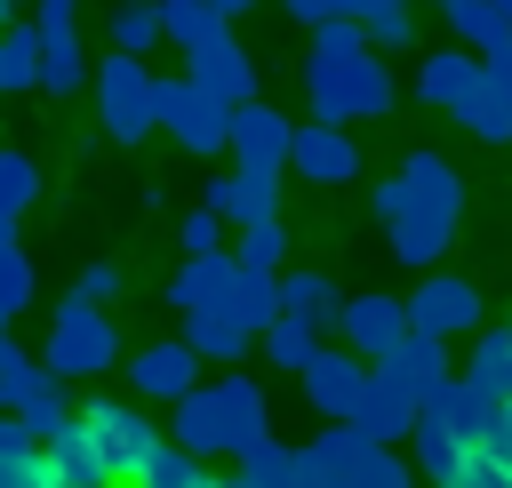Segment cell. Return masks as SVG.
<instances>
[{
	"label": "cell",
	"mask_w": 512,
	"mask_h": 488,
	"mask_svg": "<svg viewBox=\"0 0 512 488\" xmlns=\"http://www.w3.org/2000/svg\"><path fill=\"white\" fill-rule=\"evenodd\" d=\"M368 216L384 224V240H392V256H400L408 272H432V264L448 256L456 224H464V176H456L440 152H408L392 176H376Z\"/></svg>",
	"instance_id": "obj_1"
},
{
	"label": "cell",
	"mask_w": 512,
	"mask_h": 488,
	"mask_svg": "<svg viewBox=\"0 0 512 488\" xmlns=\"http://www.w3.org/2000/svg\"><path fill=\"white\" fill-rule=\"evenodd\" d=\"M168 440H184L192 456H248L256 440H272V400L256 376H216L192 384L168 416Z\"/></svg>",
	"instance_id": "obj_2"
},
{
	"label": "cell",
	"mask_w": 512,
	"mask_h": 488,
	"mask_svg": "<svg viewBox=\"0 0 512 488\" xmlns=\"http://www.w3.org/2000/svg\"><path fill=\"white\" fill-rule=\"evenodd\" d=\"M392 64L376 56V48H360V56H320V48H304V104H312V120H336V128H352V120H384L392 112Z\"/></svg>",
	"instance_id": "obj_3"
},
{
	"label": "cell",
	"mask_w": 512,
	"mask_h": 488,
	"mask_svg": "<svg viewBox=\"0 0 512 488\" xmlns=\"http://www.w3.org/2000/svg\"><path fill=\"white\" fill-rule=\"evenodd\" d=\"M88 88H96V112H104V136H112V144H144V136L160 128V72H152L144 56L112 48Z\"/></svg>",
	"instance_id": "obj_4"
},
{
	"label": "cell",
	"mask_w": 512,
	"mask_h": 488,
	"mask_svg": "<svg viewBox=\"0 0 512 488\" xmlns=\"http://www.w3.org/2000/svg\"><path fill=\"white\" fill-rule=\"evenodd\" d=\"M48 368L64 376V384H88V376H104L112 360H120V328H112V312L104 304H80V296H64L56 304V320H48Z\"/></svg>",
	"instance_id": "obj_5"
},
{
	"label": "cell",
	"mask_w": 512,
	"mask_h": 488,
	"mask_svg": "<svg viewBox=\"0 0 512 488\" xmlns=\"http://www.w3.org/2000/svg\"><path fill=\"white\" fill-rule=\"evenodd\" d=\"M160 136H176L192 160H216V152H232V104L208 96L192 72L184 80H160Z\"/></svg>",
	"instance_id": "obj_6"
},
{
	"label": "cell",
	"mask_w": 512,
	"mask_h": 488,
	"mask_svg": "<svg viewBox=\"0 0 512 488\" xmlns=\"http://www.w3.org/2000/svg\"><path fill=\"white\" fill-rule=\"evenodd\" d=\"M368 376H376V360H368V352H352V344H320V360H312L296 384H304L312 416H328V424H352V408H360Z\"/></svg>",
	"instance_id": "obj_7"
},
{
	"label": "cell",
	"mask_w": 512,
	"mask_h": 488,
	"mask_svg": "<svg viewBox=\"0 0 512 488\" xmlns=\"http://www.w3.org/2000/svg\"><path fill=\"white\" fill-rule=\"evenodd\" d=\"M240 280H248V264L232 256V248H208V256H184V272L168 280V312H240Z\"/></svg>",
	"instance_id": "obj_8"
},
{
	"label": "cell",
	"mask_w": 512,
	"mask_h": 488,
	"mask_svg": "<svg viewBox=\"0 0 512 488\" xmlns=\"http://www.w3.org/2000/svg\"><path fill=\"white\" fill-rule=\"evenodd\" d=\"M408 312H416V328H432V336H480V328H488V312H480V288H472L464 272H440V264L416 280Z\"/></svg>",
	"instance_id": "obj_9"
},
{
	"label": "cell",
	"mask_w": 512,
	"mask_h": 488,
	"mask_svg": "<svg viewBox=\"0 0 512 488\" xmlns=\"http://www.w3.org/2000/svg\"><path fill=\"white\" fill-rule=\"evenodd\" d=\"M80 416L96 424V440H104V456H112V472H120L128 488H136V480H144V464L168 448V440H160V424H144L128 400H88Z\"/></svg>",
	"instance_id": "obj_10"
},
{
	"label": "cell",
	"mask_w": 512,
	"mask_h": 488,
	"mask_svg": "<svg viewBox=\"0 0 512 488\" xmlns=\"http://www.w3.org/2000/svg\"><path fill=\"white\" fill-rule=\"evenodd\" d=\"M480 88H488V56H480V48H432L424 72H416V96H424L432 112H448V120H464V112L480 104Z\"/></svg>",
	"instance_id": "obj_11"
},
{
	"label": "cell",
	"mask_w": 512,
	"mask_h": 488,
	"mask_svg": "<svg viewBox=\"0 0 512 488\" xmlns=\"http://www.w3.org/2000/svg\"><path fill=\"white\" fill-rule=\"evenodd\" d=\"M232 160L240 168H288L296 160V120L288 112H272L264 96H248V104H232Z\"/></svg>",
	"instance_id": "obj_12"
},
{
	"label": "cell",
	"mask_w": 512,
	"mask_h": 488,
	"mask_svg": "<svg viewBox=\"0 0 512 488\" xmlns=\"http://www.w3.org/2000/svg\"><path fill=\"white\" fill-rule=\"evenodd\" d=\"M416 416H424V392H416V384H400L392 368H376V376H368V392H360V408H352V432H360V440H376V448H392V440H408V432H416Z\"/></svg>",
	"instance_id": "obj_13"
},
{
	"label": "cell",
	"mask_w": 512,
	"mask_h": 488,
	"mask_svg": "<svg viewBox=\"0 0 512 488\" xmlns=\"http://www.w3.org/2000/svg\"><path fill=\"white\" fill-rule=\"evenodd\" d=\"M304 184H320V192H336V184H352L360 176V144H352V128H336V120H304L296 128V160H288Z\"/></svg>",
	"instance_id": "obj_14"
},
{
	"label": "cell",
	"mask_w": 512,
	"mask_h": 488,
	"mask_svg": "<svg viewBox=\"0 0 512 488\" xmlns=\"http://www.w3.org/2000/svg\"><path fill=\"white\" fill-rule=\"evenodd\" d=\"M408 328H416L408 296H344V312H336V336H344L352 352H368V360H384Z\"/></svg>",
	"instance_id": "obj_15"
},
{
	"label": "cell",
	"mask_w": 512,
	"mask_h": 488,
	"mask_svg": "<svg viewBox=\"0 0 512 488\" xmlns=\"http://www.w3.org/2000/svg\"><path fill=\"white\" fill-rule=\"evenodd\" d=\"M192 368H200L192 336H168V344H136V352H128V384H136L144 400H168V408L192 392Z\"/></svg>",
	"instance_id": "obj_16"
},
{
	"label": "cell",
	"mask_w": 512,
	"mask_h": 488,
	"mask_svg": "<svg viewBox=\"0 0 512 488\" xmlns=\"http://www.w3.org/2000/svg\"><path fill=\"white\" fill-rule=\"evenodd\" d=\"M208 208L224 216V224H256V216H280V176L272 168H224V176H208Z\"/></svg>",
	"instance_id": "obj_17"
},
{
	"label": "cell",
	"mask_w": 512,
	"mask_h": 488,
	"mask_svg": "<svg viewBox=\"0 0 512 488\" xmlns=\"http://www.w3.org/2000/svg\"><path fill=\"white\" fill-rule=\"evenodd\" d=\"M184 64H192V80H200L208 96H224V104H248V96H256V56H248L232 32H216V40L192 48Z\"/></svg>",
	"instance_id": "obj_18"
},
{
	"label": "cell",
	"mask_w": 512,
	"mask_h": 488,
	"mask_svg": "<svg viewBox=\"0 0 512 488\" xmlns=\"http://www.w3.org/2000/svg\"><path fill=\"white\" fill-rule=\"evenodd\" d=\"M408 440H416V472H424L432 488H440V480H456V472H464V464L480 456V448H472V440L456 432V416H448V408H424Z\"/></svg>",
	"instance_id": "obj_19"
},
{
	"label": "cell",
	"mask_w": 512,
	"mask_h": 488,
	"mask_svg": "<svg viewBox=\"0 0 512 488\" xmlns=\"http://www.w3.org/2000/svg\"><path fill=\"white\" fill-rule=\"evenodd\" d=\"M368 448H376V440H360L352 424L312 432V440H304V488H352L360 464H368Z\"/></svg>",
	"instance_id": "obj_20"
},
{
	"label": "cell",
	"mask_w": 512,
	"mask_h": 488,
	"mask_svg": "<svg viewBox=\"0 0 512 488\" xmlns=\"http://www.w3.org/2000/svg\"><path fill=\"white\" fill-rule=\"evenodd\" d=\"M48 464L72 480V488H112L120 472H112V456H104V440H96V424L88 416H72L56 440H48Z\"/></svg>",
	"instance_id": "obj_21"
},
{
	"label": "cell",
	"mask_w": 512,
	"mask_h": 488,
	"mask_svg": "<svg viewBox=\"0 0 512 488\" xmlns=\"http://www.w3.org/2000/svg\"><path fill=\"white\" fill-rule=\"evenodd\" d=\"M376 368H392L400 384H416V392L432 400V392L448 384V336H432V328H408V336H400V344H392Z\"/></svg>",
	"instance_id": "obj_22"
},
{
	"label": "cell",
	"mask_w": 512,
	"mask_h": 488,
	"mask_svg": "<svg viewBox=\"0 0 512 488\" xmlns=\"http://www.w3.org/2000/svg\"><path fill=\"white\" fill-rule=\"evenodd\" d=\"M184 336H192V352L200 360H248V344H256V328L240 320V312H184Z\"/></svg>",
	"instance_id": "obj_23"
},
{
	"label": "cell",
	"mask_w": 512,
	"mask_h": 488,
	"mask_svg": "<svg viewBox=\"0 0 512 488\" xmlns=\"http://www.w3.org/2000/svg\"><path fill=\"white\" fill-rule=\"evenodd\" d=\"M56 384H64V376L48 368V352H16V344L0 352V408H16V416H24V408H32L40 392H56Z\"/></svg>",
	"instance_id": "obj_24"
},
{
	"label": "cell",
	"mask_w": 512,
	"mask_h": 488,
	"mask_svg": "<svg viewBox=\"0 0 512 488\" xmlns=\"http://www.w3.org/2000/svg\"><path fill=\"white\" fill-rule=\"evenodd\" d=\"M160 16H168V40L192 56V48H208L216 32H232V8L224 0H160Z\"/></svg>",
	"instance_id": "obj_25"
},
{
	"label": "cell",
	"mask_w": 512,
	"mask_h": 488,
	"mask_svg": "<svg viewBox=\"0 0 512 488\" xmlns=\"http://www.w3.org/2000/svg\"><path fill=\"white\" fill-rule=\"evenodd\" d=\"M280 312H296V320H320V328H336L344 296H336V280H328V272H280Z\"/></svg>",
	"instance_id": "obj_26"
},
{
	"label": "cell",
	"mask_w": 512,
	"mask_h": 488,
	"mask_svg": "<svg viewBox=\"0 0 512 488\" xmlns=\"http://www.w3.org/2000/svg\"><path fill=\"white\" fill-rule=\"evenodd\" d=\"M320 336H328L320 320H296V312H280V320L264 328V360H272V368H296V376H304V368L320 360Z\"/></svg>",
	"instance_id": "obj_27"
},
{
	"label": "cell",
	"mask_w": 512,
	"mask_h": 488,
	"mask_svg": "<svg viewBox=\"0 0 512 488\" xmlns=\"http://www.w3.org/2000/svg\"><path fill=\"white\" fill-rule=\"evenodd\" d=\"M104 40H112V48H128V56H152V48L168 40L160 0H120V8H112V24H104Z\"/></svg>",
	"instance_id": "obj_28"
},
{
	"label": "cell",
	"mask_w": 512,
	"mask_h": 488,
	"mask_svg": "<svg viewBox=\"0 0 512 488\" xmlns=\"http://www.w3.org/2000/svg\"><path fill=\"white\" fill-rule=\"evenodd\" d=\"M80 80H96L88 56H80V32H40V88L48 96H72Z\"/></svg>",
	"instance_id": "obj_29"
},
{
	"label": "cell",
	"mask_w": 512,
	"mask_h": 488,
	"mask_svg": "<svg viewBox=\"0 0 512 488\" xmlns=\"http://www.w3.org/2000/svg\"><path fill=\"white\" fill-rule=\"evenodd\" d=\"M0 80L8 96L40 88V24H0Z\"/></svg>",
	"instance_id": "obj_30"
},
{
	"label": "cell",
	"mask_w": 512,
	"mask_h": 488,
	"mask_svg": "<svg viewBox=\"0 0 512 488\" xmlns=\"http://www.w3.org/2000/svg\"><path fill=\"white\" fill-rule=\"evenodd\" d=\"M232 256H240L248 272H288V224H280V216H256V224H240Z\"/></svg>",
	"instance_id": "obj_31"
},
{
	"label": "cell",
	"mask_w": 512,
	"mask_h": 488,
	"mask_svg": "<svg viewBox=\"0 0 512 488\" xmlns=\"http://www.w3.org/2000/svg\"><path fill=\"white\" fill-rule=\"evenodd\" d=\"M448 32H456V48H496V40H512V16L496 0H456L448 8Z\"/></svg>",
	"instance_id": "obj_32"
},
{
	"label": "cell",
	"mask_w": 512,
	"mask_h": 488,
	"mask_svg": "<svg viewBox=\"0 0 512 488\" xmlns=\"http://www.w3.org/2000/svg\"><path fill=\"white\" fill-rule=\"evenodd\" d=\"M472 384H488L496 400H512V328H480L472 336V368H464Z\"/></svg>",
	"instance_id": "obj_33"
},
{
	"label": "cell",
	"mask_w": 512,
	"mask_h": 488,
	"mask_svg": "<svg viewBox=\"0 0 512 488\" xmlns=\"http://www.w3.org/2000/svg\"><path fill=\"white\" fill-rule=\"evenodd\" d=\"M240 472H248L256 488H304V448H280V440H256V448L240 456Z\"/></svg>",
	"instance_id": "obj_34"
},
{
	"label": "cell",
	"mask_w": 512,
	"mask_h": 488,
	"mask_svg": "<svg viewBox=\"0 0 512 488\" xmlns=\"http://www.w3.org/2000/svg\"><path fill=\"white\" fill-rule=\"evenodd\" d=\"M136 488H216V480L200 472V456H192L184 440H168V448L144 464V480H136Z\"/></svg>",
	"instance_id": "obj_35"
},
{
	"label": "cell",
	"mask_w": 512,
	"mask_h": 488,
	"mask_svg": "<svg viewBox=\"0 0 512 488\" xmlns=\"http://www.w3.org/2000/svg\"><path fill=\"white\" fill-rule=\"evenodd\" d=\"M40 200V160L32 152H0V216H24Z\"/></svg>",
	"instance_id": "obj_36"
},
{
	"label": "cell",
	"mask_w": 512,
	"mask_h": 488,
	"mask_svg": "<svg viewBox=\"0 0 512 488\" xmlns=\"http://www.w3.org/2000/svg\"><path fill=\"white\" fill-rule=\"evenodd\" d=\"M456 128H472L480 144H512V104H504V88L488 80V88H480V104H472V112H464Z\"/></svg>",
	"instance_id": "obj_37"
},
{
	"label": "cell",
	"mask_w": 512,
	"mask_h": 488,
	"mask_svg": "<svg viewBox=\"0 0 512 488\" xmlns=\"http://www.w3.org/2000/svg\"><path fill=\"white\" fill-rule=\"evenodd\" d=\"M240 320H248L256 336L280 320V272H248V280H240Z\"/></svg>",
	"instance_id": "obj_38"
},
{
	"label": "cell",
	"mask_w": 512,
	"mask_h": 488,
	"mask_svg": "<svg viewBox=\"0 0 512 488\" xmlns=\"http://www.w3.org/2000/svg\"><path fill=\"white\" fill-rule=\"evenodd\" d=\"M368 40H376V48H416V0L376 8V16H368Z\"/></svg>",
	"instance_id": "obj_39"
},
{
	"label": "cell",
	"mask_w": 512,
	"mask_h": 488,
	"mask_svg": "<svg viewBox=\"0 0 512 488\" xmlns=\"http://www.w3.org/2000/svg\"><path fill=\"white\" fill-rule=\"evenodd\" d=\"M176 240H184V256H208V248H224V216H216V208L200 200V208H192V216L176 224Z\"/></svg>",
	"instance_id": "obj_40"
},
{
	"label": "cell",
	"mask_w": 512,
	"mask_h": 488,
	"mask_svg": "<svg viewBox=\"0 0 512 488\" xmlns=\"http://www.w3.org/2000/svg\"><path fill=\"white\" fill-rule=\"evenodd\" d=\"M64 424H72V408H64V392H40V400H32V408H24V432H32V440H40V448H48V440H56V432H64Z\"/></svg>",
	"instance_id": "obj_41"
},
{
	"label": "cell",
	"mask_w": 512,
	"mask_h": 488,
	"mask_svg": "<svg viewBox=\"0 0 512 488\" xmlns=\"http://www.w3.org/2000/svg\"><path fill=\"white\" fill-rule=\"evenodd\" d=\"M48 480H56L48 448H24V456H8V464H0V488H48Z\"/></svg>",
	"instance_id": "obj_42"
},
{
	"label": "cell",
	"mask_w": 512,
	"mask_h": 488,
	"mask_svg": "<svg viewBox=\"0 0 512 488\" xmlns=\"http://www.w3.org/2000/svg\"><path fill=\"white\" fill-rule=\"evenodd\" d=\"M352 488H416V472L392 456V448H368V464H360V480Z\"/></svg>",
	"instance_id": "obj_43"
},
{
	"label": "cell",
	"mask_w": 512,
	"mask_h": 488,
	"mask_svg": "<svg viewBox=\"0 0 512 488\" xmlns=\"http://www.w3.org/2000/svg\"><path fill=\"white\" fill-rule=\"evenodd\" d=\"M440 488H512V464H504L496 448H480V456H472L456 480H440Z\"/></svg>",
	"instance_id": "obj_44"
},
{
	"label": "cell",
	"mask_w": 512,
	"mask_h": 488,
	"mask_svg": "<svg viewBox=\"0 0 512 488\" xmlns=\"http://www.w3.org/2000/svg\"><path fill=\"white\" fill-rule=\"evenodd\" d=\"M72 296H80V304H112V296H120V264H88V272L72 280Z\"/></svg>",
	"instance_id": "obj_45"
},
{
	"label": "cell",
	"mask_w": 512,
	"mask_h": 488,
	"mask_svg": "<svg viewBox=\"0 0 512 488\" xmlns=\"http://www.w3.org/2000/svg\"><path fill=\"white\" fill-rule=\"evenodd\" d=\"M32 24H40V32H80V0H40Z\"/></svg>",
	"instance_id": "obj_46"
},
{
	"label": "cell",
	"mask_w": 512,
	"mask_h": 488,
	"mask_svg": "<svg viewBox=\"0 0 512 488\" xmlns=\"http://www.w3.org/2000/svg\"><path fill=\"white\" fill-rule=\"evenodd\" d=\"M488 56V80L504 88V104H512V40H496V48H480Z\"/></svg>",
	"instance_id": "obj_47"
},
{
	"label": "cell",
	"mask_w": 512,
	"mask_h": 488,
	"mask_svg": "<svg viewBox=\"0 0 512 488\" xmlns=\"http://www.w3.org/2000/svg\"><path fill=\"white\" fill-rule=\"evenodd\" d=\"M488 448H496V456H504V464H512V400H504V408H496V424H488Z\"/></svg>",
	"instance_id": "obj_48"
},
{
	"label": "cell",
	"mask_w": 512,
	"mask_h": 488,
	"mask_svg": "<svg viewBox=\"0 0 512 488\" xmlns=\"http://www.w3.org/2000/svg\"><path fill=\"white\" fill-rule=\"evenodd\" d=\"M376 8H392V0H328V16H360V24H368Z\"/></svg>",
	"instance_id": "obj_49"
},
{
	"label": "cell",
	"mask_w": 512,
	"mask_h": 488,
	"mask_svg": "<svg viewBox=\"0 0 512 488\" xmlns=\"http://www.w3.org/2000/svg\"><path fill=\"white\" fill-rule=\"evenodd\" d=\"M288 16L296 24H328V0H288Z\"/></svg>",
	"instance_id": "obj_50"
},
{
	"label": "cell",
	"mask_w": 512,
	"mask_h": 488,
	"mask_svg": "<svg viewBox=\"0 0 512 488\" xmlns=\"http://www.w3.org/2000/svg\"><path fill=\"white\" fill-rule=\"evenodd\" d=\"M0 8H8V16H16V8H40V0H0Z\"/></svg>",
	"instance_id": "obj_51"
},
{
	"label": "cell",
	"mask_w": 512,
	"mask_h": 488,
	"mask_svg": "<svg viewBox=\"0 0 512 488\" xmlns=\"http://www.w3.org/2000/svg\"><path fill=\"white\" fill-rule=\"evenodd\" d=\"M224 8H232V16H240V8H256V0H224Z\"/></svg>",
	"instance_id": "obj_52"
},
{
	"label": "cell",
	"mask_w": 512,
	"mask_h": 488,
	"mask_svg": "<svg viewBox=\"0 0 512 488\" xmlns=\"http://www.w3.org/2000/svg\"><path fill=\"white\" fill-rule=\"evenodd\" d=\"M0 352H8V312H0Z\"/></svg>",
	"instance_id": "obj_53"
},
{
	"label": "cell",
	"mask_w": 512,
	"mask_h": 488,
	"mask_svg": "<svg viewBox=\"0 0 512 488\" xmlns=\"http://www.w3.org/2000/svg\"><path fill=\"white\" fill-rule=\"evenodd\" d=\"M432 8H456V0H432Z\"/></svg>",
	"instance_id": "obj_54"
},
{
	"label": "cell",
	"mask_w": 512,
	"mask_h": 488,
	"mask_svg": "<svg viewBox=\"0 0 512 488\" xmlns=\"http://www.w3.org/2000/svg\"><path fill=\"white\" fill-rule=\"evenodd\" d=\"M496 8H504V16H512V0H496Z\"/></svg>",
	"instance_id": "obj_55"
},
{
	"label": "cell",
	"mask_w": 512,
	"mask_h": 488,
	"mask_svg": "<svg viewBox=\"0 0 512 488\" xmlns=\"http://www.w3.org/2000/svg\"><path fill=\"white\" fill-rule=\"evenodd\" d=\"M0 96H8V80H0Z\"/></svg>",
	"instance_id": "obj_56"
},
{
	"label": "cell",
	"mask_w": 512,
	"mask_h": 488,
	"mask_svg": "<svg viewBox=\"0 0 512 488\" xmlns=\"http://www.w3.org/2000/svg\"><path fill=\"white\" fill-rule=\"evenodd\" d=\"M0 16H8V8H0Z\"/></svg>",
	"instance_id": "obj_57"
}]
</instances>
